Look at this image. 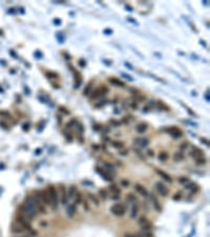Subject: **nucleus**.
Returning a JSON list of instances; mask_svg holds the SVG:
<instances>
[{
	"label": "nucleus",
	"instance_id": "nucleus-38",
	"mask_svg": "<svg viewBox=\"0 0 210 237\" xmlns=\"http://www.w3.org/2000/svg\"><path fill=\"white\" fill-rule=\"evenodd\" d=\"M201 140H202V142L206 143V145H209V142H208V140H205V139H201Z\"/></svg>",
	"mask_w": 210,
	"mask_h": 237
},
{
	"label": "nucleus",
	"instance_id": "nucleus-4",
	"mask_svg": "<svg viewBox=\"0 0 210 237\" xmlns=\"http://www.w3.org/2000/svg\"><path fill=\"white\" fill-rule=\"evenodd\" d=\"M110 211L111 213L116 216H123L125 214V211H126V207L121 203H116L113 205L111 208H110Z\"/></svg>",
	"mask_w": 210,
	"mask_h": 237
},
{
	"label": "nucleus",
	"instance_id": "nucleus-18",
	"mask_svg": "<svg viewBox=\"0 0 210 237\" xmlns=\"http://www.w3.org/2000/svg\"><path fill=\"white\" fill-rule=\"evenodd\" d=\"M71 70H73V71H74V74H75V79H76V85H75V87H79V84L81 83V80H82V79H81V76L79 75L78 72H76V71H75V70H74L73 66H71Z\"/></svg>",
	"mask_w": 210,
	"mask_h": 237
},
{
	"label": "nucleus",
	"instance_id": "nucleus-11",
	"mask_svg": "<svg viewBox=\"0 0 210 237\" xmlns=\"http://www.w3.org/2000/svg\"><path fill=\"white\" fill-rule=\"evenodd\" d=\"M136 191L138 193H139L140 195H142L143 197H147L148 196V192H147V190L145 189L143 186H141V184H136Z\"/></svg>",
	"mask_w": 210,
	"mask_h": 237
},
{
	"label": "nucleus",
	"instance_id": "nucleus-6",
	"mask_svg": "<svg viewBox=\"0 0 210 237\" xmlns=\"http://www.w3.org/2000/svg\"><path fill=\"white\" fill-rule=\"evenodd\" d=\"M155 189H157V191L159 192V194L162 195V196H167L168 193H169L168 188L166 187L165 184L162 183V182H160V181L155 182Z\"/></svg>",
	"mask_w": 210,
	"mask_h": 237
},
{
	"label": "nucleus",
	"instance_id": "nucleus-29",
	"mask_svg": "<svg viewBox=\"0 0 210 237\" xmlns=\"http://www.w3.org/2000/svg\"><path fill=\"white\" fill-rule=\"evenodd\" d=\"M152 201H153V205H155V208L157 209L159 212H161V210H162V208H161V205H159V201H158L157 199H155V198H152Z\"/></svg>",
	"mask_w": 210,
	"mask_h": 237
},
{
	"label": "nucleus",
	"instance_id": "nucleus-24",
	"mask_svg": "<svg viewBox=\"0 0 210 237\" xmlns=\"http://www.w3.org/2000/svg\"><path fill=\"white\" fill-rule=\"evenodd\" d=\"M76 205H71V207H68L67 209V214L69 217H71V216H74V214H75V212H76V207H75Z\"/></svg>",
	"mask_w": 210,
	"mask_h": 237
},
{
	"label": "nucleus",
	"instance_id": "nucleus-12",
	"mask_svg": "<svg viewBox=\"0 0 210 237\" xmlns=\"http://www.w3.org/2000/svg\"><path fill=\"white\" fill-rule=\"evenodd\" d=\"M190 155H191L192 157L195 158V159H197V158L203 157V152L200 150V149H197V147H192V151L190 152Z\"/></svg>",
	"mask_w": 210,
	"mask_h": 237
},
{
	"label": "nucleus",
	"instance_id": "nucleus-16",
	"mask_svg": "<svg viewBox=\"0 0 210 237\" xmlns=\"http://www.w3.org/2000/svg\"><path fill=\"white\" fill-rule=\"evenodd\" d=\"M109 82L111 84H113V85H116V87H123L124 85H125V83L122 81H120L119 79L117 78H109Z\"/></svg>",
	"mask_w": 210,
	"mask_h": 237
},
{
	"label": "nucleus",
	"instance_id": "nucleus-40",
	"mask_svg": "<svg viewBox=\"0 0 210 237\" xmlns=\"http://www.w3.org/2000/svg\"><path fill=\"white\" fill-rule=\"evenodd\" d=\"M148 153H149L150 156H153V154H152V151H148Z\"/></svg>",
	"mask_w": 210,
	"mask_h": 237
},
{
	"label": "nucleus",
	"instance_id": "nucleus-31",
	"mask_svg": "<svg viewBox=\"0 0 210 237\" xmlns=\"http://www.w3.org/2000/svg\"><path fill=\"white\" fill-rule=\"evenodd\" d=\"M188 181H189V179L187 178V177H180V178H178V182H180V183H187Z\"/></svg>",
	"mask_w": 210,
	"mask_h": 237
},
{
	"label": "nucleus",
	"instance_id": "nucleus-19",
	"mask_svg": "<svg viewBox=\"0 0 210 237\" xmlns=\"http://www.w3.org/2000/svg\"><path fill=\"white\" fill-rule=\"evenodd\" d=\"M12 231L14 232V233H23L25 230L22 228V226H20V224H18L17 222L15 224V226H13V229H12Z\"/></svg>",
	"mask_w": 210,
	"mask_h": 237
},
{
	"label": "nucleus",
	"instance_id": "nucleus-15",
	"mask_svg": "<svg viewBox=\"0 0 210 237\" xmlns=\"http://www.w3.org/2000/svg\"><path fill=\"white\" fill-rule=\"evenodd\" d=\"M136 143H138V145L142 147H145L147 145H148V139L147 138H139V139H136L134 140Z\"/></svg>",
	"mask_w": 210,
	"mask_h": 237
},
{
	"label": "nucleus",
	"instance_id": "nucleus-1",
	"mask_svg": "<svg viewBox=\"0 0 210 237\" xmlns=\"http://www.w3.org/2000/svg\"><path fill=\"white\" fill-rule=\"evenodd\" d=\"M37 209H36V205H35V200L34 197H27L24 201L23 205L21 207V215L24 216L25 218L29 219V218H34L35 216L37 215Z\"/></svg>",
	"mask_w": 210,
	"mask_h": 237
},
{
	"label": "nucleus",
	"instance_id": "nucleus-14",
	"mask_svg": "<svg viewBox=\"0 0 210 237\" xmlns=\"http://www.w3.org/2000/svg\"><path fill=\"white\" fill-rule=\"evenodd\" d=\"M78 191H77V188L75 186H71L69 189H68V193H67V197L68 198H75V196L77 195Z\"/></svg>",
	"mask_w": 210,
	"mask_h": 237
},
{
	"label": "nucleus",
	"instance_id": "nucleus-8",
	"mask_svg": "<svg viewBox=\"0 0 210 237\" xmlns=\"http://www.w3.org/2000/svg\"><path fill=\"white\" fill-rule=\"evenodd\" d=\"M139 224L141 226L143 231H150L152 228L151 224H150L149 221H148V219H146L145 217H141V218L139 219Z\"/></svg>",
	"mask_w": 210,
	"mask_h": 237
},
{
	"label": "nucleus",
	"instance_id": "nucleus-28",
	"mask_svg": "<svg viewBox=\"0 0 210 237\" xmlns=\"http://www.w3.org/2000/svg\"><path fill=\"white\" fill-rule=\"evenodd\" d=\"M111 145H113V147H116V149H121V147H124V143L121 141H113V143H111Z\"/></svg>",
	"mask_w": 210,
	"mask_h": 237
},
{
	"label": "nucleus",
	"instance_id": "nucleus-3",
	"mask_svg": "<svg viewBox=\"0 0 210 237\" xmlns=\"http://www.w3.org/2000/svg\"><path fill=\"white\" fill-rule=\"evenodd\" d=\"M47 192H48V195H50V205H52V208L56 209L58 205V192L56 190L55 187L52 186H50L48 189H47Z\"/></svg>",
	"mask_w": 210,
	"mask_h": 237
},
{
	"label": "nucleus",
	"instance_id": "nucleus-35",
	"mask_svg": "<svg viewBox=\"0 0 210 237\" xmlns=\"http://www.w3.org/2000/svg\"><path fill=\"white\" fill-rule=\"evenodd\" d=\"M92 84H88L86 87H85V90H84V95H87V92L89 93V91H90V89H92Z\"/></svg>",
	"mask_w": 210,
	"mask_h": 237
},
{
	"label": "nucleus",
	"instance_id": "nucleus-41",
	"mask_svg": "<svg viewBox=\"0 0 210 237\" xmlns=\"http://www.w3.org/2000/svg\"><path fill=\"white\" fill-rule=\"evenodd\" d=\"M40 152H41V150H37L36 151V154H40Z\"/></svg>",
	"mask_w": 210,
	"mask_h": 237
},
{
	"label": "nucleus",
	"instance_id": "nucleus-10",
	"mask_svg": "<svg viewBox=\"0 0 210 237\" xmlns=\"http://www.w3.org/2000/svg\"><path fill=\"white\" fill-rule=\"evenodd\" d=\"M96 171H97V173H99V175H101V176L103 177V179H105V180H107V181H111V180H113L111 176H110L109 174H108V172H106L105 170L97 168L96 169Z\"/></svg>",
	"mask_w": 210,
	"mask_h": 237
},
{
	"label": "nucleus",
	"instance_id": "nucleus-13",
	"mask_svg": "<svg viewBox=\"0 0 210 237\" xmlns=\"http://www.w3.org/2000/svg\"><path fill=\"white\" fill-rule=\"evenodd\" d=\"M157 173L159 174V175H160L162 178H164V180H166L167 182H172V179H171V177L169 176V175H168L166 172H164V171H162V170H159V169H158Z\"/></svg>",
	"mask_w": 210,
	"mask_h": 237
},
{
	"label": "nucleus",
	"instance_id": "nucleus-21",
	"mask_svg": "<svg viewBox=\"0 0 210 237\" xmlns=\"http://www.w3.org/2000/svg\"><path fill=\"white\" fill-rule=\"evenodd\" d=\"M138 205H136V203H134L132 205V209H131V214H130V216H131V218H136V214H138Z\"/></svg>",
	"mask_w": 210,
	"mask_h": 237
},
{
	"label": "nucleus",
	"instance_id": "nucleus-34",
	"mask_svg": "<svg viewBox=\"0 0 210 237\" xmlns=\"http://www.w3.org/2000/svg\"><path fill=\"white\" fill-rule=\"evenodd\" d=\"M195 161H197V163H200V164H203V163H205V159L204 157H201V158H197V159H195Z\"/></svg>",
	"mask_w": 210,
	"mask_h": 237
},
{
	"label": "nucleus",
	"instance_id": "nucleus-25",
	"mask_svg": "<svg viewBox=\"0 0 210 237\" xmlns=\"http://www.w3.org/2000/svg\"><path fill=\"white\" fill-rule=\"evenodd\" d=\"M168 159V154L166 152H161L159 154V160L160 161H166Z\"/></svg>",
	"mask_w": 210,
	"mask_h": 237
},
{
	"label": "nucleus",
	"instance_id": "nucleus-20",
	"mask_svg": "<svg viewBox=\"0 0 210 237\" xmlns=\"http://www.w3.org/2000/svg\"><path fill=\"white\" fill-rule=\"evenodd\" d=\"M61 191H62V198H61V201H62L63 205H66V203H67V200H68L67 194H66V191H65V189H64L63 187H61Z\"/></svg>",
	"mask_w": 210,
	"mask_h": 237
},
{
	"label": "nucleus",
	"instance_id": "nucleus-39",
	"mask_svg": "<svg viewBox=\"0 0 210 237\" xmlns=\"http://www.w3.org/2000/svg\"><path fill=\"white\" fill-rule=\"evenodd\" d=\"M29 130V124L26 123V124H24V131H27Z\"/></svg>",
	"mask_w": 210,
	"mask_h": 237
},
{
	"label": "nucleus",
	"instance_id": "nucleus-22",
	"mask_svg": "<svg viewBox=\"0 0 210 237\" xmlns=\"http://www.w3.org/2000/svg\"><path fill=\"white\" fill-rule=\"evenodd\" d=\"M173 159H174V161H181L184 159V155L182 152H178L176 153L174 155H173Z\"/></svg>",
	"mask_w": 210,
	"mask_h": 237
},
{
	"label": "nucleus",
	"instance_id": "nucleus-32",
	"mask_svg": "<svg viewBox=\"0 0 210 237\" xmlns=\"http://www.w3.org/2000/svg\"><path fill=\"white\" fill-rule=\"evenodd\" d=\"M127 200L128 201H136V196H134V194H128V196H127Z\"/></svg>",
	"mask_w": 210,
	"mask_h": 237
},
{
	"label": "nucleus",
	"instance_id": "nucleus-33",
	"mask_svg": "<svg viewBox=\"0 0 210 237\" xmlns=\"http://www.w3.org/2000/svg\"><path fill=\"white\" fill-rule=\"evenodd\" d=\"M173 199L174 200H180L182 198V193H176V195H174V196H173Z\"/></svg>",
	"mask_w": 210,
	"mask_h": 237
},
{
	"label": "nucleus",
	"instance_id": "nucleus-36",
	"mask_svg": "<svg viewBox=\"0 0 210 237\" xmlns=\"http://www.w3.org/2000/svg\"><path fill=\"white\" fill-rule=\"evenodd\" d=\"M46 76H50V78H57V74H54V73H50V72H47Z\"/></svg>",
	"mask_w": 210,
	"mask_h": 237
},
{
	"label": "nucleus",
	"instance_id": "nucleus-30",
	"mask_svg": "<svg viewBox=\"0 0 210 237\" xmlns=\"http://www.w3.org/2000/svg\"><path fill=\"white\" fill-rule=\"evenodd\" d=\"M99 195L103 198V199H105V198L107 197V193H106V191H105V190H103V189H101L99 191Z\"/></svg>",
	"mask_w": 210,
	"mask_h": 237
},
{
	"label": "nucleus",
	"instance_id": "nucleus-23",
	"mask_svg": "<svg viewBox=\"0 0 210 237\" xmlns=\"http://www.w3.org/2000/svg\"><path fill=\"white\" fill-rule=\"evenodd\" d=\"M186 189H188V190H190V191H192V192H195L197 190V184L195 183H193V182H189V184H186Z\"/></svg>",
	"mask_w": 210,
	"mask_h": 237
},
{
	"label": "nucleus",
	"instance_id": "nucleus-2",
	"mask_svg": "<svg viewBox=\"0 0 210 237\" xmlns=\"http://www.w3.org/2000/svg\"><path fill=\"white\" fill-rule=\"evenodd\" d=\"M16 222H17L18 224H20V226H22L24 230H27V231L32 232V233L35 235V232L33 231V228H32L31 224H29V219L25 218L24 216L20 215V216H18V217L16 218Z\"/></svg>",
	"mask_w": 210,
	"mask_h": 237
},
{
	"label": "nucleus",
	"instance_id": "nucleus-9",
	"mask_svg": "<svg viewBox=\"0 0 210 237\" xmlns=\"http://www.w3.org/2000/svg\"><path fill=\"white\" fill-rule=\"evenodd\" d=\"M167 132L171 135V136L173 137V138H180V137H182V132L180 131L178 128H176V126H173V128L168 129Z\"/></svg>",
	"mask_w": 210,
	"mask_h": 237
},
{
	"label": "nucleus",
	"instance_id": "nucleus-7",
	"mask_svg": "<svg viewBox=\"0 0 210 237\" xmlns=\"http://www.w3.org/2000/svg\"><path fill=\"white\" fill-rule=\"evenodd\" d=\"M107 92H108V89H107V87H99V89H98V90L94 91V93H92V94L90 95V99H96V98L101 97V96H103V95H104L105 93H107Z\"/></svg>",
	"mask_w": 210,
	"mask_h": 237
},
{
	"label": "nucleus",
	"instance_id": "nucleus-27",
	"mask_svg": "<svg viewBox=\"0 0 210 237\" xmlns=\"http://www.w3.org/2000/svg\"><path fill=\"white\" fill-rule=\"evenodd\" d=\"M87 196H88V198H89V199H90V200H92V201L94 203V205H99V200H98V198L96 197V196H94V194H90V193H89V194L87 195Z\"/></svg>",
	"mask_w": 210,
	"mask_h": 237
},
{
	"label": "nucleus",
	"instance_id": "nucleus-37",
	"mask_svg": "<svg viewBox=\"0 0 210 237\" xmlns=\"http://www.w3.org/2000/svg\"><path fill=\"white\" fill-rule=\"evenodd\" d=\"M121 183L123 184V186H124V187H125V188L128 187V182L126 181V180H122V181H121Z\"/></svg>",
	"mask_w": 210,
	"mask_h": 237
},
{
	"label": "nucleus",
	"instance_id": "nucleus-26",
	"mask_svg": "<svg viewBox=\"0 0 210 237\" xmlns=\"http://www.w3.org/2000/svg\"><path fill=\"white\" fill-rule=\"evenodd\" d=\"M109 190L113 193V195H119V194H120V190H119V188L117 187L116 184H113V186H110V187H109Z\"/></svg>",
	"mask_w": 210,
	"mask_h": 237
},
{
	"label": "nucleus",
	"instance_id": "nucleus-5",
	"mask_svg": "<svg viewBox=\"0 0 210 237\" xmlns=\"http://www.w3.org/2000/svg\"><path fill=\"white\" fill-rule=\"evenodd\" d=\"M38 197L39 199L42 201L43 205H50V195H48V192L47 190H42L38 193Z\"/></svg>",
	"mask_w": 210,
	"mask_h": 237
},
{
	"label": "nucleus",
	"instance_id": "nucleus-17",
	"mask_svg": "<svg viewBox=\"0 0 210 237\" xmlns=\"http://www.w3.org/2000/svg\"><path fill=\"white\" fill-rule=\"evenodd\" d=\"M147 130V124L144 123V122H142V123H139L138 126H136V131L139 132L140 134H142V133H144L145 131Z\"/></svg>",
	"mask_w": 210,
	"mask_h": 237
}]
</instances>
